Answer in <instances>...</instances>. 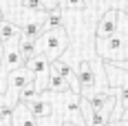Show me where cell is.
I'll return each instance as SVG.
<instances>
[{"label":"cell","mask_w":128,"mask_h":126,"mask_svg":"<svg viewBox=\"0 0 128 126\" xmlns=\"http://www.w3.org/2000/svg\"><path fill=\"white\" fill-rule=\"evenodd\" d=\"M26 108L31 111V115L38 122H44V119H49L53 115V104L49 100H44L42 95H38L36 100H31V102H26Z\"/></svg>","instance_id":"7"},{"label":"cell","mask_w":128,"mask_h":126,"mask_svg":"<svg viewBox=\"0 0 128 126\" xmlns=\"http://www.w3.org/2000/svg\"><path fill=\"white\" fill-rule=\"evenodd\" d=\"M11 113H13V104L7 100V95L0 91V122L11 119Z\"/></svg>","instance_id":"15"},{"label":"cell","mask_w":128,"mask_h":126,"mask_svg":"<svg viewBox=\"0 0 128 126\" xmlns=\"http://www.w3.org/2000/svg\"><path fill=\"white\" fill-rule=\"evenodd\" d=\"M42 27H44V31H46V29H58V27H62V11H49L46 18L42 20Z\"/></svg>","instance_id":"14"},{"label":"cell","mask_w":128,"mask_h":126,"mask_svg":"<svg viewBox=\"0 0 128 126\" xmlns=\"http://www.w3.org/2000/svg\"><path fill=\"white\" fill-rule=\"evenodd\" d=\"M18 49H20V55H22V60L29 62L31 58H36L38 55V40H29V38H18Z\"/></svg>","instance_id":"11"},{"label":"cell","mask_w":128,"mask_h":126,"mask_svg":"<svg viewBox=\"0 0 128 126\" xmlns=\"http://www.w3.org/2000/svg\"><path fill=\"white\" fill-rule=\"evenodd\" d=\"M95 51L106 62H122L128 58V38H124L122 31L117 29V33L108 36V38H95Z\"/></svg>","instance_id":"2"},{"label":"cell","mask_w":128,"mask_h":126,"mask_svg":"<svg viewBox=\"0 0 128 126\" xmlns=\"http://www.w3.org/2000/svg\"><path fill=\"white\" fill-rule=\"evenodd\" d=\"M77 82H80V95H90V93H95L97 75H95V66H93L90 60H82V62H80Z\"/></svg>","instance_id":"4"},{"label":"cell","mask_w":128,"mask_h":126,"mask_svg":"<svg viewBox=\"0 0 128 126\" xmlns=\"http://www.w3.org/2000/svg\"><path fill=\"white\" fill-rule=\"evenodd\" d=\"M38 95H40V93L36 91V86H33V82H31V84H26V86L22 88L20 93H18V102H22V104H26V102L36 100Z\"/></svg>","instance_id":"16"},{"label":"cell","mask_w":128,"mask_h":126,"mask_svg":"<svg viewBox=\"0 0 128 126\" xmlns=\"http://www.w3.org/2000/svg\"><path fill=\"white\" fill-rule=\"evenodd\" d=\"M16 38H20V27L13 25L11 20L0 18V44L9 42V40H16Z\"/></svg>","instance_id":"10"},{"label":"cell","mask_w":128,"mask_h":126,"mask_svg":"<svg viewBox=\"0 0 128 126\" xmlns=\"http://www.w3.org/2000/svg\"><path fill=\"white\" fill-rule=\"evenodd\" d=\"M42 9L49 13V11H62V5L58 0H42Z\"/></svg>","instance_id":"18"},{"label":"cell","mask_w":128,"mask_h":126,"mask_svg":"<svg viewBox=\"0 0 128 126\" xmlns=\"http://www.w3.org/2000/svg\"><path fill=\"white\" fill-rule=\"evenodd\" d=\"M86 97L88 104L93 106V111H104V113L113 115V106H115V91H95L90 95H82Z\"/></svg>","instance_id":"5"},{"label":"cell","mask_w":128,"mask_h":126,"mask_svg":"<svg viewBox=\"0 0 128 126\" xmlns=\"http://www.w3.org/2000/svg\"><path fill=\"white\" fill-rule=\"evenodd\" d=\"M42 31H44L42 20H31V22H24V25L20 27V36L29 38V40H38L42 36Z\"/></svg>","instance_id":"12"},{"label":"cell","mask_w":128,"mask_h":126,"mask_svg":"<svg viewBox=\"0 0 128 126\" xmlns=\"http://www.w3.org/2000/svg\"><path fill=\"white\" fill-rule=\"evenodd\" d=\"M60 126H80V124H77V122H73V119H64Z\"/></svg>","instance_id":"22"},{"label":"cell","mask_w":128,"mask_h":126,"mask_svg":"<svg viewBox=\"0 0 128 126\" xmlns=\"http://www.w3.org/2000/svg\"><path fill=\"white\" fill-rule=\"evenodd\" d=\"M46 91H51V93H66V91H71V84L64 80L55 69H49V80H46Z\"/></svg>","instance_id":"9"},{"label":"cell","mask_w":128,"mask_h":126,"mask_svg":"<svg viewBox=\"0 0 128 126\" xmlns=\"http://www.w3.org/2000/svg\"><path fill=\"white\" fill-rule=\"evenodd\" d=\"M11 126H40V122L31 115V111L26 108V104L18 102L13 106V113H11Z\"/></svg>","instance_id":"8"},{"label":"cell","mask_w":128,"mask_h":126,"mask_svg":"<svg viewBox=\"0 0 128 126\" xmlns=\"http://www.w3.org/2000/svg\"><path fill=\"white\" fill-rule=\"evenodd\" d=\"M113 66H119V69H124V71H128V58L126 60H122V62H110Z\"/></svg>","instance_id":"21"},{"label":"cell","mask_w":128,"mask_h":126,"mask_svg":"<svg viewBox=\"0 0 128 126\" xmlns=\"http://www.w3.org/2000/svg\"><path fill=\"white\" fill-rule=\"evenodd\" d=\"M110 122V115L108 113H104V111H93L90 113V117L84 122L86 126H106Z\"/></svg>","instance_id":"13"},{"label":"cell","mask_w":128,"mask_h":126,"mask_svg":"<svg viewBox=\"0 0 128 126\" xmlns=\"http://www.w3.org/2000/svg\"><path fill=\"white\" fill-rule=\"evenodd\" d=\"M122 119H126V122H128V108L124 111V113H122Z\"/></svg>","instance_id":"23"},{"label":"cell","mask_w":128,"mask_h":126,"mask_svg":"<svg viewBox=\"0 0 128 126\" xmlns=\"http://www.w3.org/2000/svg\"><path fill=\"white\" fill-rule=\"evenodd\" d=\"M64 5H66L68 9H75V11L86 9V0H64Z\"/></svg>","instance_id":"19"},{"label":"cell","mask_w":128,"mask_h":126,"mask_svg":"<svg viewBox=\"0 0 128 126\" xmlns=\"http://www.w3.org/2000/svg\"><path fill=\"white\" fill-rule=\"evenodd\" d=\"M20 5H22V9H26V11H44L42 9V0H20Z\"/></svg>","instance_id":"17"},{"label":"cell","mask_w":128,"mask_h":126,"mask_svg":"<svg viewBox=\"0 0 128 126\" xmlns=\"http://www.w3.org/2000/svg\"><path fill=\"white\" fill-rule=\"evenodd\" d=\"M68 44H71V38L64 31V27L46 29L38 38V53L44 55L49 62H55V60H60L64 55V51L68 49Z\"/></svg>","instance_id":"1"},{"label":"cell","mask_w":128,"mask_h":126,"mask_svg":"<svg viewBox=\"0 0 128 126\" xmlns=\"http://www.w3.org/2000/svg\"><path fill=\"white\" fill-rule=\"evenodd\" d=\"M117 29H119V11L117 9H108L100 18L97 29H95V36L97 38H108V36L117 33Z\"/></svg>","instance_id":"6"},{"label":"cell","mask_w":128,"mask_h":126,"mask_svg":"<svg viewBox=\"0 0 128 126\" xmlns=\"http://www.w3.org/2000/svg\"><path fill=\"white\" fill-rule=\"evenodd\" d=\"M24 66V60L20 55V49H18V38L9 40L2 44V53H0V75H9L11 71Z\"/></svg>","instance_id":"3"},{"label":"cell","mask_w":128,"mask_h":126,"mask_svg":"<svg viewBox=\"0 0 128 126\" xmlns=\"http://www.w3.org/2000/svg\"><path fill=\"white\" fill-rule=\"evenodd\" d=\"M106 126H128L126 119H113V122H108Z\"/></svg>","instance_id":"20"}]
</instances>
